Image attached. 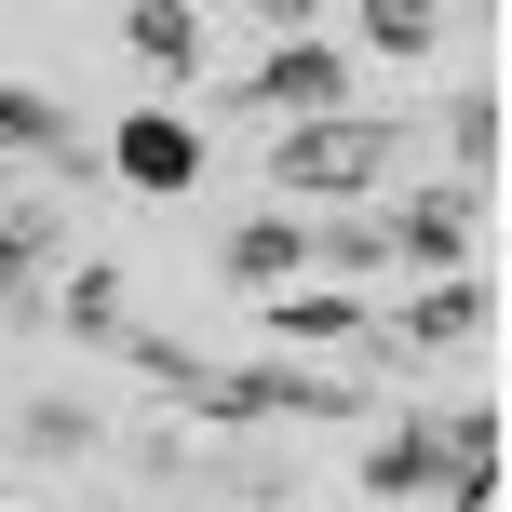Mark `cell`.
Returning a JSON list of instances; mask_svg holds the SVG:
<instances>
[{"mask_svg": "<svg viewBox=\"0 0 512 512\" xmlns=\"http://www.w3.org/2000/svg\"><path fill=\"white\" fill-rule=\"evenodd\" d=\"M486 310H499V297H486V270H459V283H432V297L391 324V351H405V364H418V351H459V337H486Z\"/></svg>", "mask_w": 512, "mask_h": 512, "instance_id": "cell-11", "label": "cell"}, {"mask_svg": "<svg viewBox=\"0 0 512 512\" xmlns=\"http://www.w3.org/2000/svg\"><path fill=\"white\" fill-rule=\"evenodd\" d=\"M176 418H203V432H270V418H364L378 432V378H310V364H216L203 351V378H189V405Z\"/></svg>", "mask_w": 512, "mask_h": 512, "instance_id": "cell-1", "label": "cell"}, {"mask_svg": "<svg viewBox=\"0 0 512 512\" xmlns=\"http://www.w3.org/2000/svg\"><path fill=\"white\" fill-rule=\"evenodd\" d=\"M364 499H445V459H432V432L418 418H391V432H364Z\"/></svg>", "mask_w": 512, "mask_h": 512, "instance_id": "cell-12", "label": "cell"}, {"mask_svg": "<svg viewBox=\"0 0 512 512\" xmlns=\"http://www.w3.org/2000/svg\"><path fill=\"white\" fill-rule=\"evenodd\" d=\"M95 512H122V499H95Z\"/></svg>", "mask_w": 512, "mask_h": 512, "instance_id": "cell-18", "label": "cell"}, {"mask_svg": "<svg viewBox=\"0 0 512 512\" xmlns=\"http://www.w3.org/2000/svg\"><path fill=\"white\" fill-rule=\"evenodd\" d=\"M41 324H68L81 351H108V337L135 324V297H122V256H81L68 283H41Z\"/></svg>", "mask_w": 512, "mask_h": 512, "instance_id": "cell-8", "label": "cell"}, {"mask_svg": "<svg viewBox=\"0 0 512 512\" xmlns=\"http://www.w3.org/2000/svg\"><path fill=\"white\" fill-rule=\"evenodd\" d=\"M391 162H405V122H378V108H337V122H283V135H270L283 216H297V203H364Z\"/></svg>", "mask_w": 512, "mask_h": 512, "instance_id": "cell-2", "label": "cell"}, {"mask_svg": "<svg viewBox=\"0 0 512 512\" xmlns=\"http://www.w3.org/2000/svg\"><path fill=\"white\" fill-rule=\"evenodd\" d=\"M432 41H445L432 0H364V14L337 27V54H351V68H364V54H432Z\"/></svg>", "mask_w": 512, "mask_h": 512, "instance_id": "cell-13", "label": "cell"}, {"mask_svg": "<svg viewBox=\"0 0 512 512\" xmlns=\"http://www.w3.org/2000/svg\"><path fill=\"white\" fill-rule=\"evenodd\" d=\"M310 270H364V283H378V270H391L378 216H310Z\"/></svg>", "mask_w": 512, "mask_h": 512, "instance_id": "cell-15", "label": "cell"}, {"mask_svg": "<svg viewBox=\"0 0 512 512\" xmlns=\"http://www.w3.org/2000/svg\"><path fill=\"white\" fill-rule=\"evenodd\" d=\"M54 243H68V216H54V203H0V324H41Z\"/></svg>", "mask_w": 512, "mask_h": 512, "instance_id": "cell-7", "label": "cell"}, {"mask_svg": "<svg viewBox=\"0 0 512 512\" xmlns=\"http://www.w3.org/2000/svg\"><path fill=\"white\" fill-rule=\"evenodd\" d=\"M445 149H459V189H486V176H499V81H472V95L445 108Z\"/></svg>", "mask_w": 512, "mask_h": 512, "instance_id": "cell-14", "label": "cell"}, {"mask_svg": "<svg viewBox=\"0 0 512 512\" xmlns=\"http://www.w3.org/2000/svg\"><path fill=\"white\" fill-rule=\"evenodd\" d=\"M256 310H270V337H283V351H351V337L378 324V310H364V297H337V283H283V297H256Z\"/></svg>", "mask_w": 512, "mask_h": 512, "instance_id": "cell-9", "label": "cell"}, {"mask_svg": "<svg viewBox=\"0 0 512 512\" xmlns=\"http://www.w3.org/2000/svg\"><path fill=\"white\" fill-rule=\"evenodd\" d=\"M14 432L41 445V459H81V445H95V405H54V391H41V405H27Z\"/></svg>", "mask_w": 512, "mask_h": 512, "instance_id": "cell-16", "label": "cell"}, {"mask_svg": "<svg viewBox=\"0 0 512 512\" xmlns=\"http://www.w3.org/2000/svg\"><path fill=\"white\" fill-rule=\"evenodd\" d=\"M230 95H243L270 135H283V122H337V108H351V54H337V27H297V41H270V54H256Z\"/></svg>", "mask_w": 512, "mask_h": 512, "instance_id": "cell-3", "label": "cell"}, {"mask_svg": "<svg viewBox=\"0 0 512 512\" xmlns=\"http://www.w3.org/2000/svg\"><path fill=\"white\" fill-rule=\"evenodd\" d=\"M472 203H486V189H418V203H378L391 270H432V283H459V270H472Z\"/></svg>", "mask_w": 512, "mask_h": 512, "instance_id": "cell-4", "label": "cell"}, {"mask_svg": "<svg viewBox=\"0 0 512 512\" xmlns=\"http://www.w3.org/2000/svg\"><path fill=\"white\" fill-rule=\"evenodd\" d=\"M310 270V216H283V203H256L230 243H216V283H243V297H283V283Z\"/></svg>", "mask_w": 512, "mask_h": 512, "instance_id": "cell-6", "label": "cell"}, {"mask_svg": "<svg viewBox=\"0 0 512 512\" xmlns=\"http://www.w3.org/2000/svg\"><path fill=\"white\" fill-rule=\"evenodd\" d=\"M108 176H122V189H149V203L203 189V122H176V108H135V122L108 135Z\"/></svg>", "mask_w": 512, "mask_h": 512, "instance_id": "cell-5", "label": "cell"}, {"mask_svg": "<svg viewBox=\"0 0 512 512\" xmlns=\"http://www.w3.org/2000/svg\"><path fill=\"white\" fill-rule=\"evenodd\" d=\"M445 512H499V486H445Z\"/></svg>", "mask_w": 512, "mask_h": 512, "instance_id": "cell-17", "label": "cell"}, {"mask_svg": "<svg viewBox=\"0 0 512 512\" xmlns=\"http://www.w3.org/2000/svg\"><path fill=\"white\" fill-rule=\"evenodd\" d=\"M122 54L162 81V95H176V81L203 68V14H189V0H135V14H122Z\"/></svg>", "mask_w": 512, "mask_h": 512, "instance_id": "cell-10", "label": "cell"}]
</instances>
